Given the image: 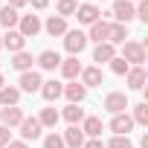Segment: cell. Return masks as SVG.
Returning a JSON list of instances; mask_svg holds the SVG:
<instances>
[{
	"label": "cell",
	"instance_id": "obj_16",
	"mask_svg": "<svg viewBox=\"0 0 148 148\" xmlns=\"http://www.w3.org/2000/svg\"><path fill=\"white\" fill-rule=\"evenodd\" d=\"M61 61H64V58H61L55 49H44V52L38 55V64H41L44 70H55V67H61Z\"/></svg>",
	"mask_w": 148,
	"mask_h": 148
},
{
	"label": "cell",
	"instance_id": "obj_33",
	"mask_svg": "<svg viewBox=\"0 0 148 148\" xmlns=\"http://www.w3.org/2000/svg\"><path fill=\"white\" fill-rule=\"evenodd\" d=\"M108 148H134V145H131L128 136H113V139L108 142Z\"/></svg>",
	"mask_w": 148,
	"mask_h": 148
},
{
	"label": "cell",
	"instance_id": "obj_29",
	"mask_svg": "<svg viewBox=\"0 0 148 148\" xmlns=\"http://www.w3.org/2000/svg\"><path fill=\"white\" fill-rule=\"evenodd\" d=\"M76 9H79V0H58V18L76 15Z\"/></svg>",
	"mask_w": 148,
	"mask_h": 148
},
{
	"label": "cell",
	"instance_id": "obj_18",
	"mask_svg": "<svg viewBox=\"0 0 148 148\" xmlns=\"http://www.w3.org/2000/svg\"><path fill=\"white\" fill-rule=\"evenodd\" d=\"M125 76H128V87L131 90H142L145 87V70L142 67H131Z\"/></svg>",
	"mask_w": 148,
	"mask_h": 148
},
{
	"label": "cell",
	"instance_id": "obj_9",
	"mask_svg": "<svg viewBox=\"0 0 148 148\" xmlns=\"http://www.w3.org/2000/svg\"><path fill=\"white\" fill-rule=\"evenodd\" d=\"M61 139H64V148H82V145H84V134H82L79 125H70Z\"/></svg>",
	"mask_w": 148,
	"mask_h": 148
},
{
	"label": "cell",
	"instance_id": "obj_11",
	"mask_svg": "<svg viewBox=\"0 0 148 148\" xmlns=\"http://www.w3.org/2000/svg\"><path fill=\"white\" fill-rule=\"evenodd\" d=\"M79 76H82V84L84 87H99L102 84V70L99 67H82Z\"/></svg>",
	"mask_w": 148,
	"mask_h": 148
},
{
	"label": "cell",
	"instance_id": "obj_39",
	"mask_svg": "<svg viewBox=\"0 0 148 148\" xmlns=\"http://www.w3.org/2000/svg\"><path fill=\"white\" fill-rule=\"evenodd\" d=\"M139 148H148V134H142V136H139Z\"/></svg>",
	"mask_w": 148,
	"mask_h": 148
},
{
	"label": "cell",
	"instance_id": "obj_36",
	"mask_svg": "<svg viewBox=\"0 0 148 148\" xmlns=\"http://www.w3.org/2000/svg\"><path fill=\"white\" fill-rule=\"evenodd\" d=\"M6 148H29V145H26V142H23V139H12V142H9V145H6Z\"/></svg>",
	"mask_w": 148,
	"mask_h": 148
},
{
	"label": "cell",
	"instance_id": "obj_24",
	"mask_svg": "<svg viewBox=\"0 0 148 148\" xmlns=\"http://www.w3.org/2000/svg\"><path fill=\"white\" fill-rule=\"evenodd\" d=\"M125 38H128V26H125V23H110V29H108V44H125Z\"/></svg>",
	"mask_w": 148,
	"mask_h": 148
},
{
	"label": "cell",
	"instance_id": "obj_35",
	"mask_svg": "<svg viewBox=\"0 0 148 148\" xmlns=\"http://www.w3.org/2000/svg\"><path fill=\"white\" fill-rule=\"evenodd\" d=\"M82 148H105V145H102V139H90V142H84Z\"/></svg>",
	"mask_w": 148,
	"mask_h": 148
},
{
	"label": "cell",
	"instance_id": "obj_10",
	"mask_svg": "<svg viewBox=\"0 0 148 148\" xmlns=\"http://www.w3.org/2000/svg\"><path fill=\"white\" fill-rule=\"evenodd\" d=\"M76 15H79V23H87V26H93V23L99 21V6H93V3H84V6H79V9H76Z\"/></svg>",
	"mask_w": 148,
	"mask_h": 148
},
{
	"label": "cell",
	"instance_id": "obj_12",
	"mask_svg": "<svg viewBox=\"0 0 148 148\" xmlns=\"http://www.w3.org/2000/svg\"><path fill=\"white\" fill-rule=\"evenodd\" d=\"M0 119H3V125L6 128H18L21 122H23V110L15 105V108H6V110H0Z\"/></svg>",
	"mask_w": 148,
	"mask_h": 148
},
{
	"label": "cell",
	"instance_id": "obj_40",
	"mask_svg": "<svg viewBox=\"0 0 148 148\" xmlns=\"http://www.w3.org/2000/svg\"><path fill=\"white\" fill-rule=\"evenodd\" d=\"M0 87H3V73H0Z\"/></svg>",
	"mask_w": 148,
	"mask_h": 148
},
{
	"label": "cell",
	"instance_id": "obj_19",
	"mask_svg": "<svg viewBox=\"0 0 148 148\" xmlns=\"http://www.w3.org/2000/svg\"><path fill=\"white\" fill-rule=\"evenodd\" d=\"M79 73H82V61H79L76 55H70L67 61H61V76H64V79H76Z\"/></svg>",
	"mask_w": 148,
	"mask_h": 148
},
{
	"label": "cell",
	"instance_id": "obj_2",
	"mask_svg": "<svg viewBox=\"0 0 148 148\" xmlns=\"http://www.w3.org/2000/svg\"><path fill=\"white\" fill-rule=\"evenodd\" d=\"M122 58H125L128 64H134V67H142V61H145V44L125 41V47H122Z\"/></svg>",
	"mask_w": 148,
	"mask_h": 148
},
{
	"label": "cell",
	"instance_id": "obj_1",
	"mask_svg": "<svg viewBox=\"0 0 148 148\" xmlns=\"http://www.w3.org/2000/svg\"><path fill=\"white\" fill-rule=\"evenodd\" d=\"M84 47H87V35H84L82 29H67V32H64V49H67L70 55H79Z\"/></svg>",
	"mask_w": 148,
	"mask_h": 148
},
{
	"label": "cell",
	"instance_id": "obj_7",
	"mask_svg": "<svg viewBox=\"0 0 148 148\" xmlns=\"http://www.w3.org/2000/svg\"><path fill=\"white\" fill-rule=\"evenodd\" d=\"M110 131H113L116 136H128V134L134 131V119H131L128 113H116V116L110 119Z\"/></svg>",
	"mask_w": 148,
	"mask_h": 148
},
{
	"label": "cell",
	"instance_id": "obj_34",
	"mask_svg": "<svg viewBox=\"0 0 148 148\" xmlns=\"http://www.w3.org/2000/svg\"><path fill=\"white\" fill-rule=\"evenodd\" d=\"M9 142H12V131H9L6 125H0V148H6Z\"/></svg>",
	"mask_w": 148,
	"mask_h": 148
},
{
	"label": "cell",
	"instance_id": "obj_31",
	"mask_svg": "<svg viewBox=\"0 0 148 148\" xmlns=\"http://www.w3.org/2000/svg\"><path fill=\"white\" fill-rule=\"evenodd\" d=\"M110 70L116 73V76H125V73L131 70V64H128L125 58H119V55H116V58H110Z\"/></svg>",
	"mask_w": 148,
	"mask_h": 148
},
{
	"label": "cell",
	"instance_id": "obj_17",
	"mask_svg": "<svg viewBox=\"0 0 148 148\" xmlns=\"http://www.w3.org/2000/svg\"><path fill=\"white\" fill-rule=\"evenodd\" d=\"M102 119L99 116H84V125H82V134H87V136H93V139H99L102 136Z\"/></svg>",
	"mask_w": 148,
	"mask_h": 148
},
{
	"label": "cell",
	"instance_id": "obj_22",
	"mask_svg": "<svg viewBox=\"0 0 148 148\" xmlns=\"http://www.w3.org/2000/svg\"><path fill=\"white\" fill-rule=\"evenodd\" d=\"M21 102V90L18 87H0V105L3 108H15Z\"/></svg>",
	"mask_w": 148,
	"mask_h": 148
},
{
	"label": "cell",
	"instance_id": "obj_28",
	"mask_svg": "<svg viewBox=\"0 0 148 148\" xmlns=\"http://www.w3.org/2000/svg\"><path fill=\"white\" fill-rule=\"evenodd\" d=\"M12 67H15V70H21V73L32 70V55H29V52H15V58H12Z\"/></svg>",
	"mask_w": 148,
	"mask_h": 148
},
{
	"label": "cell",
	"instance_id": "obj_8",
	"mask_svg": "<svg viewBox=\"0 0 148 148\" xmlns=\"http://www.w3.org/2000/svg\"><path fill=\"white\" fill-rule=\"evenodd\" d=\"M18 128H21L23 142H29V139H38V136H41V122H38V116H32V119H26V116H23V122H21Z\"/></svg>",
	"mask_w": 148,
	"mask_h": 148
},
{
	"label": "cell",
	"instance_id": "obj_23",
	"mask_svg": "<svg viewBox=\"0 0 148 148\" xmlns=\"http://www.w3.org/2000/svg\"><path fill=\"white\" fill-rule=\"evenodd\" d=\"M44 29H47L52 38H58V35H64V32H67V21H64V18H58V15H52V18L44 23Z\"/></svg>",
	"mask_w": 148,
	"mask_h": 148
},
{
	"label": "cell",
	"instance_id": "obj_13",
	"mask_svg": "<svg viewBox=\"0 0 148 148\" xmlns=\"http://www.w3.org/2000/svg\"><path fill=\"white\" fill-rule=\"evenodd\" d=\"M64 96L70 99V105H79V102H84L87 87H84V84H79V82H73V84H67V87H64Z\"/></svg>",
	"mask_w": 148,
	"mask_h": 148
},
{
	"label": "cell",
	"instance_id": "obj_20",
	"mask_svg": "<svg viewBox=\"0 0 148 148\" xmlns=\"http://www.w3.org/2000/svg\"><path fill=\"white\" fill-rule=\"evenodd\" d=\"M110 58H116V49H113V44H96V49H93V61H99V64H105V61H110Z\"/></svg>",
	"mask_w": 148,
	"mask_h": 148
},
{
	"label": "cell",
	"instance_id": "obj_4",
	"mask_svg": "<svg viewBox=\"0 0 148 148\" xmlns=\"http://www.w3.org/2000/svg\"><path fill=\"white\" fill-rule=\"evenodd\" d=\"M18 84H21L18 90H23V93H35V90H41L44 79L38 76L35 70H26V73H21V82H18Z\"/></svg>",
	"mask_w": 148,
	"mask_h": 148
},
{
	"label": "cell",
	"instance_id": "obj_21",
	"mask_svg": "<svg viewBox=\"0 0 148 148\" xmlns=\"http://www.w3.org/2000/svg\"><path fill=\"white\" fill-rule=\"evenodd\" d=\"M61 93H64V84H58L55 79H52V82H44V84H41V96H44L47 102H55V99H58Z\"/></svg>",
	"mask_w": 148,
	"mask_h": 148
},
{
	"label": "cell",
	"instance_id": "obj_41",
	"mask_svg": "<svg viewBox=\"0 0 148 148\" xmlns=\"http://www.w3.org/2000/svg\"><path fill=\"white\" fill-rule=\"evenodd\" d=\"M0 49H3V38H0Z\"/></svg>",
	"mask_w": 148,
	"mask_h": 148
},
{
	"label": "cell",
	"instance_id": "obj_26",
	"mask_svg": "<svg viewBox=\"0 0 148 148\" xmlns=\"http://www.w3.org/2000/svg\"><path fill=\"white\" fill-rule=\"evenodd\" d=\"M58 119H61V113H58L55 108H44V110H41V116H38L41 128H55V125H58Z\"/></svg>",
	"mask_w": 148,
	"mask_h": 148
},
{
	"label": "cell",
	"instance_id": "obj_37",
	"mask_svg": "<svg viewBox=\"0 0 148 148\" xmlns=\"http://www.w3.org/2000/svg\"><path fill=\"white\" fill-rule=\"evenodd\" d=\"M29 3H32L35 9H47V3H49V0H29Z\"/></svg>",
	"mask_w": 148,
	"mask_h": 148
},
{
	"label": "cell",
	"instance_id": "obj_32",
	"mask_svg": "<svg viewBox=\"0 0 148 148\" xmlns=\"http://www.w3.org/2000/svg\"><path fill=\"white\" fill-rule=\"evenodd\" d=\"M44 148H64V139H61V134H49V136H44Z\"/></svg>",
	"mask_w": 148,
	"mask_h": 148
},
{
	"label": "cell",
	"instance_id": "obj_3",
	"mask_svg": "<svg viewBox=\"0 0 148 148\" xmlns=\"http://www.w3.org/2000/svg\"><path fill=\"white\" fill-rule=\"evenodd\" d=\"M18 26H21L18 32H21L23 38H35V35L41 32V18H38V15H23V18L18 21Z\"/></svg>",
	"mask_w": 148,
	"mask_h": 148
},
{
	"label": "cell",
	"instance_id": "obj_25",
	"mask_svg": "<svg viewBox=\"0 0 148 148\" xmlns=\"http://www.w3.org/2000/svg\"><path fill=\"white\" fill-rule=\"evenodd\" d=\"M18 21H21V15H18V9H12V6H0V23H3L6 29H12V26H18Z\"/></svg>",
	"mask_w": 148,
	"mask_h": 148
},
{
	"label": "cell",
	"instance_id": "obj_27",
	"mask_svg": "<svg viewBox=\"0 0 148 148\" xmlns=\"http://www.w3.org/2000/svg\"><path fill=\"white\" fill-rule=\"evenodd\" d=\"M64 119H67L70 125L84 122V108H79V105H67V108H64Z\"/></svg>",
	"mask_w": 148,
	"mask_h": 148
},
{
	"label": "cell",
	"instance_id": "obj_15",
	"mask_svg": "<svg viewBox=\"0 0 148 148\" xmlns=\"http://www.w3.org/2000/svg\"><path fill=\"white\" fill-rule=\"evenodd\" d=\"M23 44H26V38H23L21 32H15V29H9V35L3 38V47H6L9 52H23Z\"/></svg>",
	"mask_w": 148,
	"mask_h": 148
},
{
	"label": "cell",
	"instance_id": "obj_30",
	"mask_svg": "<svg viewBox=\"0 0 148 148\" xmlns=\"http://www.w3.org/2000/svg\"><path fill=\"white\" fill-rule=\"evenodd\" d=\"M131 119H134V125H148V105H145V102H142V105H136Z\"/></svg>",
	"mask_w": 148,
	"mask_h": 148
},
{
	"label": "cell",
	"instance_id": "obj_6",
	"mask_svg": "<svg viewBox=\"0 0 148 148\" xmlns=\"http://www.w3.org/2000/svg\"><path fill=\"white\" fill-rule=\"evenodd\" d=\"M105 108H108L113 116H116V113H125V108H128V96L119 93V90H113V93L105 96Z\"/></svg>",
	"mask_w": 148,
	"mask_h": 148
},
{
	"label": "cell",
	"instance_id": "obj_14",
	"mask_svg": "<svg viewBox=\"0 0 148 148\" xmlns=\"http://www.w3.org/2000/svg\"><path fill=\"white\" fill-rule=\"evenodd\" d=\"M108 29H110V23H108V21H96V23L90 26V35H87V41L105 44V41H108Z\"/></svg>",
	"mask_w": 148,
	"mask_h": 148
},
{
	"label": "cell",
	"instance_id": "obj_38",
	"mask_svg": "<svg viewBox=\"0 0 148 148\" xmlns=\"http://www.w3.org/2000/svg\"><path fill=\"white\" fill-rule=\"evenodd\" d=\"M26 3H29V0H9V6H12V9H21V6H26Z\"/></svg>",
	"mask_w": 148,
	"mask_h": 148
},
{
	"label": "cell",
	"instance_id": "obj_5",
	"mask_svg": "<svg viewBox=\"0 0 148 148\" xmlns=\"http://www.w3.org/2000/svg\"><path fill=\"white\" fill-rule=\"evenodd\" d=\"M113 21L125 23V26H128V21H134V3L131 0H116L113 3Z\"/></svg>",
	"mask_w": 148,
	"mask_h": 148
}]
</instances>
